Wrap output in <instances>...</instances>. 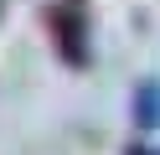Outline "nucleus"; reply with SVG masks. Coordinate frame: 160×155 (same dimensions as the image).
Listing matches in <instances>:
<instances>
[{
    "instance_id": "f257e3e1",
    "label": "nucleus",
    "mask_w": 160,
    "mask_h": 155,
    "mask_svg": "<svg viewBox=\"0 0 160 155\" xmlns=\"http://www.w3.org/2000/svg\"><path fill=\"white\" fill-rule=\"evenodd\" d=\"M47 31H52V47H57V57L67 67L83 72L93 62V41H88L93 16H88V0H52L47 5Z\"/></svg>"
},
{
    "instance_id": "f03ea898",
    "label": "nucleus",
    "mask_w": 160,
    "mask_h": 155,
    "mask_svg": "<svg viewBox=\"0 0 160 155\" xmlns=\"http://www.w3.org/2000/svg\"><path fill=\"white\" fill-rule=\"evenodd\" d=\"M134 124H139V129H155V124H160V83L155 78H145L134 88Z\"/></svg>"
},
{
    "instance_id": "7ed1b4c3",
    "label": "nucleus",
    "mask_w": 160,
    "mask_h": 155,
    "mask_svg": "<svg viewBox=\"0 0 160 155\" xmlns=\"http://www.w3.org/2000/svg\"><path fill=\"white\" fill-rule=\"evenodd\" d=\"M124 155H160V150H155V145H129Z\"/></svg>"
}]
</instances>
